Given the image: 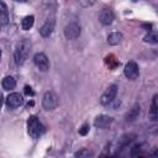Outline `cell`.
<instances>
[{"label":"cell","instance_id":"1","mask_svg":"<svg viewBox=\"0 0 158 158\" xmlns=\"http://www.w3.org/2000/svg\"><path fill=\"white\" fill-rule=\"evenodd\" d=\"M30 47H31V44H30L28 40H22L21 42L17 43L15 52H14V59H15L16 65H21L25 63V60L28 57Z\"/></svg>","mask_w":158,"mask_h":158},{"label":"cell","instance_id":"2","mask_svg":"<svg viewBox=\"0 0 158 158\" xmlns=\"http://www.w3.org/2000/svg\"><path fill=\"white\" fill-rule=\"evenodd\" d=\"M27 132L30 135V137L32 138H40V136L44 132V127L41 123V121L36 117V116H30L27 120Z\"/></svg>","mask_w":158,"mask_h":158},{"label":"cell","instance_id":"3","mask_svg":"<svg viewBox=\"0 0 158 158\" xmlns=\"http://www.w3.org/2000/svg\"><path fill=\"white\" fill-rule=\"evenodd\" d=\"M59 104V98L53 91H46L42 99V106L46 110H54Z\"/></svg>","mask_w":158,"mask_h":158},{"label":"cell","instance_id":"4","mask_svg":"<svg viewBox=\"0 0 158 158\" xmlns=\"http://www.w3.org/2000/svg\"><path fill=\"white\" fill-rule=\"evenodd\" d=\"M80 33H81V28L78 22H70L64 27V36L67 40L74 41L80 36Z\"/></svg>","mask_w":158,"mask_h":158},{"label":"cell","instance_id":"5","mask_svg":"<svg viewBox=\"0 0 158 158\" xmlns=\"http://www.w3.org/2000/svg\"><path fill=\"white\" fill-rule=\"evenodd\" d=\"M123 74H125V77H126L127 79H130V80L137 79L138 75H139V69H138L137 63L133 62V60L127 62L126 65H125V68H123Z\"/></svg>","mask_w":158,"mask_h":158},{"label":"cell","instance_id":"6","mask_svg":"<svg viewBox=\"0 0 158 158\" xmlns=\"http://www.w3.org/2000/svg\"><path fill=\"white\" fill-rule=\"evenodd\" d=\"M116 94H117V85H115V84L110 85V86L101 94V96H100V102H101V105H109V104L115 99Z\"/></svg>","mask_w":158,"mask_h":158},{"label":"cell","instance_id":"7","mask_svg":"<svg viewBox=\"0 0 158 158\" xmlns=\"http://www.w3.org/2000/svg\"><path fill=\"white\" fill-rule=\"evenodd\" d=\"M33 63L35 65L41 70V72H47L49 69V60L47 58V56L42 52L36 53L33 57Z\"/></svg>","mask_w":158,"mask_h":158},{"label":"cell","instance_id":"8","mask_svg":"<svg viewBox=\"0 0 158 158\" xmlns=\"http://www.w3.org/2000/svg\"><path fill=\"white\" fill-rule=\"evenodd\" d=\"M23 104V98L20 93H11L6 98V106L9 109H17Z\"/></svg>","mask_w":158,"mask_h":158},{"label":"cell","instance_id":"9","mask_svg":"<svg viewBox=\"0 0 158 158\" xmlns=\"http://www.w3.org/2000/svg\"><path fill=\"white\" fill-rule=\"evenodd\" d=\"M114 122V118L109 115H100L94 120V126L96 128H107Z\"/></svg>","mask_w":158,"mask_h":158},{"label":"cell","instance_id":"10","mask_svg":"<svg viewBox=\"0 0 158 158\" xmlns=\"http://www.w3.org/2000/svg\"><path fill=\"white\" fill-rule=\"evenodd\" d=\"M114 20H115V15H114V12H112L111 9H104V10H101V12L99 15V21L102 25L109 26V25H111L114 22Z\"/></svg>","mask_w":158,"mask_h":158},{"label":"cell","instance_id":"11","mask_svg":"<svg viewBox=\"0 0 158 158\" xmlns=\"http://www.w3.org/2000/svg\"><path fill=\"white\" fill-rule=\"evenodd\" d=\"M54 25H56L54 19H48V20L42 25V27L40 28V35H41L42 37H44V38L49 37V36L52 35L53 30H54Z\"/></svg>","mask_w":158,"mask_h":158},{"label":"cell","instance_id":"12","mask_svg":"<svg viewBox=\"0 0 158 158\" xmlns=\"http://www.w3.org/2000/svg\"><path fill=\"white\" fill-rule=\"evenodd\" d=\"M9 23V10L4 1H0V25Z\"/></svg>","mask_w":158,"mask_h":158},{"label":"cell","instance_id":"13","mask_svg":"<svg viewBox=\"0 0 158 158\" xmlns=\"http://www.w3.org/2000/svg\"><path fill=\"white\" fill-rule=\"evenodd\" d=\"M122 40H123V36L121 32H111L107 36V43L111 46H116V44L121 43Z\"/></svg>","mask_w":158,"mask_h":158},{"label":"cell","instance_id":"14","mask_svg":"<svg viewBox=\"0 0 158 158\" xmlns=\"http://www.w3.org/2000/svg\"><path fill=\"white\" fill-rule=\"evenodd\" d=\"M1 85H2L4 90H12V89L16 86V80H15L12 77L7 75V77H5V78L2 79Z\"/></svg>","mask_w":158,"mask_h":158},{"label":"cell","instance_id":"15","mask_svg":"<svg viewBox=\"0 0 158 158\" xmlns=\"http://www.w3.org/2000/svg\"><path fill=\"white\" fill-rule=\"evenodd\" d=\"M33 23H35V16L33 15H28V16L23 17V20L21 21V27H22V30L28 31L33 26Z\"/></svg>","mask_w":158,"mask_h":158},{"label":"cell","instance_id":"16","mask_svg":"<svg viewBox=\"0 0 158 158\" xmlns=\"http://www.w3.org/2000/svg\"><path fill=\"white\" fill-rule=\"evenodd\" d=\"M75 158H94V153L88 148H81L74 153Z\"/></svg>","mask_w":158,"mask_h":158},{"label":"cell","instance_id":"17","mask_svg":"<svg viewBox=\"0 0 158 158\" xmlns=\"http://www.w3.org/2000/svg\"><path fill=\"white\" fill-rule=\"evenodd\" d=\"M138 114H139V106L138 105H135L133 107H132V110L130 111V114H127V121L130 120V121H133L137 116H138Z\"/></svg>","mask_w":158,"mask_h":158},{"label":"cell","instance_id":"18","mask_svg":"<svg viewBox=\"0 0 158 158\" xmlns=\"http://www.w3.org/2000/svg\"><path fill=\"white\" fill-rule=\"evenodd\" d=\"M144 42H148V43H157V42H158L157 33H156V32H149V33L144 37Z\"/></svg>","mask_w":158,"mask_h":158},{"label":"cell","instance_id":"19","mask_svg":"<svg viewBox=\"0 0 158 158\" xmlns=\"http://www.w3.org/2000/svg\"><path fill=\"white\" fill-rule=\"evenodd\" d=\"M151 114H152V120H156L157 117V95L153 96L152 106H151Z\"/></svg>","mask_w":158,"mask_h":158},{"label":"cell","instance_id":"20","mask_svg":"<svg viewBox=\"0 0 158 158\" xmlns=\"http://www.w3.org/2000/svg\"><path fill=\"white\" fill-rule=\"evenodd\" d=\"M88 132H89V125H88V123H84V125L79 128V133H80L81 136H85Z\"/></svg>","mask_w":158,"mask_h":158},{"label":"cell","instance_id":"21","mask_svg":"<svg viewBox=\"0 0 158 158\" xmlns=\"http://www.w3.org/2000/svg\"><path fill=\"white\" fill-rule=\"evenodd\" d=\"M25 93H26L27 95H31V96H33V95H35V91H33V90H32V88H31V86H28V85H27V86H25Z\"/></svg>","mask_w":158,"mask_h":158},{"label":"cell","instance_id":"22","mask_svg":"<svg viewBox=\"0 0 158 158\" xmlns=\"http://www.w3.org/2000/svg\"><path fill=\"white\" fill-rule=\"evenodd\" d=\"M2 101H4V100H2V95L0 94V109H1V106H2Z\"/></svg>","mask_w":158,"mask_h":158},{"label":"cell","instance_id":"23","mask_svg":"<svg viewBox=\"0 0 158 158\" xmlns=\"http://www.w3.org/2000/svg\"><path fill=\"white\" fill-rule=\"evenodd\" d=\"M0 58H1V49H0Z\"/></svg>","mask_w":158,"mask_h":158}]
</instances>
